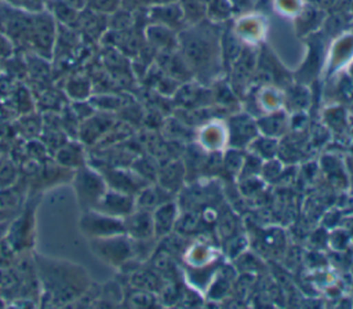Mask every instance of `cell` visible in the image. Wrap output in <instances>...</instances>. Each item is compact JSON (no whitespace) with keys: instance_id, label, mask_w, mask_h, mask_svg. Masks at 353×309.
Instances as JSON below:
<instances>
[{"instance_id":"26","label":"cell","mask_w":353,"mask_h":309,"mask_svg":"<svg viewBox=\"0 0 353 309\" xmlns=\"http://www.w3.org/2000/svg\"><path fill=\"white\" fill-rule=\"evenodd\" d=\"M280 99H281V98H280V97L277 95V92L273 91V90H270V91H263L262 95H261L262 106H263L265 109H268V112H274V110L280 106V103H281Z\"/></svg>"},{"instance_id":"3","label":"cell","mask_w":353,"mask_h":309,"mask_svg":"<svg viewBox=\"0 0 353 309\" xmlns=\"http://www.w3.org/2000/svg\"><path fill=\"white\" fill-rule=\"evenodd\" d=\"M88 247L97 259L116 269L134 258L132 240L125 233L91 239L88 240Z\"/></svg>"},{"instance_id":"27","label":"cell","mask_w":353,"mask_h":309,"mask_svg":"<svg viewBox=\"0 0 353 309\" xmlns=\"http://www.w3.org/2000/svg\"><path fill=\"white\" fill-rule=\"evenodd\" d=\"M87 3L97 12H113L119 6V0H87Z\"/></svg>"},{"instance_id":"10","label":"cell","mask_w":353,"mask_h":309,"mask_svg":"<svg viewBox=\"0 0 353 309\" xmlns=\"http://www.w3.org/2000/svg\"><path fill=\"white\" fill-rule=\"evenodd\" d=\"M228 127L221 123H210L204 126L199 134L200 145L208 150H218L228 142Z\"/></svg>"},{"instance_id":"11","label":"cell","mask_w":353,"mask_h":309,"mask_svg":"<svg viewBox=\"0 0 353 309\" xmlns=\"http://www.w3.org/2000/svg\"><path fill=\"white\" fill-rule=\"evenodd\" d=\"M57 161L62 167L77 170L81 166H85V156L80 142H65L57 150Z\"/></svg>"},{"instance_id":"2","label":"cell","mask_w":353,"mask_h":309,"mask_svg":"<svg viewBox=\"0 0 353 309\" xmlns=\"http://www.w3.org/2000/svg\"><path fill=\"white\" fill-rule=\"evenodd\" d=\"M72 186L81 211L92 210L108 189L103 175L91 166L79 167L72 177Z\"/></svg>"},{"instance_id":"29","label":"cell","mask_w":353,"mask_h":309,"mask_svg":"<svg viewBox=\"0 0 353 309\" xmlns=\"http://www.w3.org/2000/svg\"><path fill=\"white\" fill-rule=\"evenodd\" d=\"M153 1H156L159 4H170V3H174L175 0H153Z\"/></svg>"},{"instance_id":"25","label":"cell","mask_w":353,"mask_h":309,"mask_svg":"<svg viewBox=\"0 0 353 309\" xmlns=\"http://www.w3.org/2000/svg\"><path fill=\"white\" fill-rule=\"evenodd\" d=\"M274 6L280 14L290 17L298 15L303 8L302 0H276Z\"/></svg>"},{"instance_id":"24","label":"cell","mask_w":353,"mask_h":309,"mask_svg":"<svg viewBox=\"0 0 353 309\" xmlns=\"http://www.w3.org/2000/svg\"><path fill=\"white\" fill-rule=\"evenodd\" d=\"M124 299H127L131 306H149L153 303V295L150 291H145L134 287H132V292L124 297Z\"/></svg>"},{"instance_id":"9","label":"cell","mask_w":353,"mask_h":309,"mask_svg":"<svg viewBox=\"0 0 353 309\" xmlns=\"http://www.w3.org/2000/svg\"><path fill=\"white\" fill-rule=\"evenodd\" d=\"M228 134L230 137V142L234 146H243L255 137L256 126L250 117H234L230 120L228 127Z\"/></svg>"},{"instance_id":"22","label":"cell","mask_w":353,"mask_h":309,"mask_svg":"<svg viewBox=\"0 0 353 309\" xmlns=\"http://www.w3.org/2000/svg\"><path fill=\"white\" fill-rule=\"evenodd\" d=\"M211 259V250L203 244L192 247L188 252V261L192 266H207L205 263H210Z\"/></svg>"},{"instance_id":"12","label":"cell","mask_w":353,"mask_h":309,"mask_svg":"<svg viewBox=\"0 0 353 309\" xmlns=\"http://www.w3.org/2000/svg\"><path fill=\"white\" fill-rule=\"evenodd\" d=\"M167 189L163 186H143L137 195H135V208L153 211L160 204L165 203L167 199Z\"/></svg>"},{"instance_id":"6","label":"cell","mask_w":353,"mask_h":309,"mask_svg":"<svg viewBox=\"0 0 353 309\" xmlns=\"http://www.w3.org/2000/svg\"><path fill=\"white\" fill-rule=\"evenodd\" d=\"M102 175L106 181L108 188L132 196H135L143 186L148 185V182L143 178H141L134 170L128 171L125 168L113 167L106 170Z\"/></svg>"},{"instance_id":"8","label":"cell","mask_w":353,"mask_h":309,"mask_svg":"<svg viewBox=\"0 0 353 309\" xmlns=\"http://www.w3.org/2000/svg\"><path fill=\"white\" fill-rule=\"evenodd\" d=\"M153 228L156 236H167L176 223V206L171 201H165L152 211Z\"/></svg>"},{"instance_id":"13","label":"cell","mask_w":353,"mask_h":309,"mask_svg":"<svg viewBox=\"0 0 353 309\" xmlns=\"http://www.w3.org/2000/svg\"><path fill=\"white\" fill-rule=\"evenodd\" d=\"M265 33V23L259 17L247 15L236 23V34L248 43H256Z\"/></svg>"},{"instance_id":"14","label":"cell","mask_w":353,"mask_h":309,"mask_svg":"<svg viewBox=\"0 0 353 309\" xmlns=\"http://www.w3.org/2000/svg\"><path fill=\"white\" fill-rule=\"evenodd\" d=\"M186 58L190 59L192 65H203L208 62L210 54H211V46L207 40H203L201 37H193L186 41Z\"/></svg>"},{"instance_id":"18","label":"cell","mask_w":353,"mask_h":309,"mask_svg":"<svg viewBox=\"0 0 353 309\" xmlns=\"http://www.w3.org/2000/svg\"><path fill=\"white\" fill-rule=\"evenodd\" d=\"M285 127L287 121L283 113H273L272 116L258 121V128H261L262 132L268 137H276L279 134H283L285 131Z\"/></svg>"},{"instance_id":"16","label":"cell","mask_w":353,"mask_h":309,"mask_svg":"<svg viewBox=\"0 0 353 309\" xmlns=\"http://www.w3.org/2000/svg\"><path fill=\"white\" fill-rule=\"evenodd\" d=\"M336 44V43H335ZM353 57V37H343L334 47L331 54V68L339 69Z\"/></svg>"},{"instance_id":"30","label":"cell","mask_w":353,"mask_h":309,"mask_svg":"<svg viewBox=\"0 0 353 309\" xmlns=\"http://www.w3.org/2000/svg\"><path fill=\"white\" fill-rule=\"evenodd\" d=\"M0 287H1V276H0Z\"/></svg>"},{"instance_id":"4","label":"cell","mask_w":353,"mask_h":309,"mask_svg":"<svg viewBox=\"0 0 353 309\" xmlns=\"http://www.w3.org/2000/svg\"><path fill=\"white\" fill-rule=\"evenodd\" d=\"M77 226L87 240L124 233L123 218L108 215L95 208L81 211Z\"/></svg>"},{"instance_id":"17","label":"cell","mask_w":353,"mask_h":309,"mask_svg":"<svg viewBox=\"0 0 353 309\" xmlns=\"http://www.w3.org/2000/svg\"><path fill=\"white\" fill-rule=\"evenodd\" d=\"M153 18L156 21H159V23H164V25H176L183 19V14L182 10L176 6H170V4H161L160 7L153 10Z\"/></svg>"},{"instance_id":"21","label":"cell","mask_w":353,"mask_h":309,"mask_svg":"<svg viewBox=\"0 0 353 309\" xmlns=\"http://www.w3.org/2000/svg\"><path fill=\"white\" fill-rule=\"evenodd\" d=\"M171 33L172 32H170L165 26H153V28L148 29V36H149L150 41L154 46H159V47L167 48V50H170L174 43V36Z\"/></svg>"},{"instance_id":"5","label":"cell","mask_w":353,"mask_h":309,"mask_svg":"<svg viewBox=\"0 0 353 309\" xmlns=\"http://www.w3.org/2000/svg\"><path fill=\"white\" fill-rule=\"evenodd\" d=\"M95 210L112 217L124 218L135 210V196L108 188Z\"/></svg>"},{"instance_id":"28","label":"cell","mask_w":353,"mask_h":309,"mask_svg":"<svg viewBox=\"0 0 353 309\" xmlns=\"http://www.w3.org/2000/svg\"><path fill=\"white\" fill-rule=\"evenodd\" d=\"M62 1H65L68 6H70V7L74 8V10L83 8L84 4L87 3V0H62Z\"/></svg>"},{"instance_id":"23","label":"cell","mask_w":353,"mask_h":309,"mask_svg":"<svg viewBox=\"0 0 353 309\" xmlns=\"http://www.w3.org/2000/svg\"><path fill=\"white\" fill-rule=\"evenodd\" d=\"M181 10L183 17L194 22H197L205 14V7L201 4V0H182Z\"/></svg>"},{"instance_id":"15","label":"cell","mask_w":353,"mask_h":309,"mask_svg":"<svg viewBox=\"0 0 353 309\" xmlns=\"http://www.w3.org/2000/svg\"><path fill=\"white\" fill-rule=\"evenodd\" d=\"M112 126V121H106L99 117H90L87 119L81 128H80V137L83 142L92 143L95 139L101 137V134H105Z\"/></svg>"},{"instance_id":"20","label":"cell","mask_w":353,"mask_h":309,"mask_svg":"<svg viewBox=\"0 0 353 309\" xmlns=\"http://www.w3.org/2000/svg\"><path fill=\"white\" fill-rule=\"evenodd\" d=\"M207 14L212 21L228 19L232 14V1L230 0H210L207 7Z\"/></svg>"},{"instance_id":"1","label":"cell","mask_w":353,"mask_h":309,"mask_svg":"<svg viewBox=\"0 0 353 309\" xmlns=\"http://www.w3.org/2000/svg\"><path fill=\"white\" fill-rule=\"evenodd\" d=\"M33 261L44 306L72 305L92 284L88 272L72 261L43 254H36Z\"/></svg>"},{"instance_id":"7","label":"cell","mask_w":353,"mask_h":309,"mask_svg":"<svg viewBox=\"0 0 353 309\" xmlns=\"http://www.w3.org/2000/svg\"><path fill=\"white\" fill-rule=\"evenodd\" d=\"M124 233L132 240H145L154 236L152 211L135 208L123 218Z\"/></svg>"},{"instance_id":"19","label":"cell","mask_w":353,"mask_h":309,"mask_svg":"<svg viewBox=\"0 0 353 309\" xmlns=\"http://www.w3.org/2000/svg\"><path fill=\"white\" fill-rule=\"evenodd\" d=\"M182 179V168L179 163H171L159 171V182L167 190L175 189Z\"/></svg>"},{"instance_id":"31","label":"cell","mask_w":353,"mask_h":309,"mask_svg":"<svg viewBox=\"0 0 353 309\" xmlns=\"http://www.w3.org/2000/svg\"><path fill=\"white\" fill-rule=\"evenodd\" d=\"M201 1H204V0H201Z\"/></svg>"}]
</instances>
